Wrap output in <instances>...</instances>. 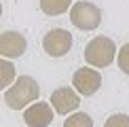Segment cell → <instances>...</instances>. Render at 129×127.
<instances>
[{
    "instance_id": "6da1fadb",
    "label": "cell",
    "mask_w": 129,
    "mask_h": 127,
    "mask_svg": "<svg viewBox=\"0 0 129 127\" xmlns=\"http://www.w3.org/2000/svg\"><path fill=\"white\" fill-rule=\"evenodd\" d=\"M40 95V87L36 83V78L32 76H19L15 78V83L4 91V102L9 108L13 110H23L28 108L32 102H36Z\"/></svg>"
},
{
    "instance_id": "5b68a950",
    "label": "cell",
    "mask_w": 129,
    "mask_h": 127,
    "mask_svg": "<svg viewBox=\"0 0 129 127\" xmlns=\"http://www.w3.org/2000/svg\"><path fill=\"white\" fill-rule=\"evenodd\" d=\"M102 87V74L95 68H78L72 76V89L78 95H93Z\"/></svg>"
},
{
    "instance_id": "30bf717a",
    "label": "cell",
    "mask_w": 129,
    "mask_h": 127,
    "mask_svg": "<svg viewBox=\"0 0 129 127\" xmlns=\"http://www.w3.org/2000/svg\"><path fill=\"white\" fill-rule=\"evenodd\" d=\"M15 78H17L15 66H13L9 59L0 57V91H2V89H9L11 85L15 83Z\"/></svg>"
},
{
    "instance_id": "52a82bcc",
    "label": "cell",
    "mask_w": 129,
    "mask_h": 127,
    "mask_svg": "<svg viewBox=\"0 0 129 127\" xmlns=\"http://www.w3.org/2000/svg\"><path fill=\"white\" fill-rule=\"evenodd\" d=\"M23 121L30 127H49L53 123V106L49 102H32L23 108Z\"/></svg>"
},
{
    "instance_id": "7a4b0ae2",
    "label": "cell",
    "mask_w": 129,
    "mask_h": 127,
    "mask_svg": "<svg viewBox=\"0 0 129 127\" xmlns=\"http://www.w3.org/2000/svg\"><path fill=\"white\" fill-rule=\"evenodd\" d=\"M116 57V45L108 36H95L85 47V61L91 68H106Z\"/></svg>"
},
{
    "instance_id": "7c38bea8",
    "label": "cell",
    "mask_w": 129,
    "mask_h": 127,
    "mask_svg": "<svg viewBox=\"0 0 129 127\" xmlns=\"http://www.w3.org/2000/svg\"><path fill=\"white\" fill-rule=\"evenodd\" d=\"M104 127H129V114H125V112L110 114L108 119H106Z\"/></svg>"
},
{
    "instance_id": "3957f363",
    "label": "cell",
    "mask_w": 129,
    "mask_h": 127,
    "mask_svg": "<svg viewBox=\"0 0 129 127\" xmlns=\"http://www.w3.org/2000/svg\"><path fill=\"white\" fill-rule=\"evenodd\" d=\"M70 21L74 23V28L91 32L100 28L102 23V11L95 7L93 2H74L70 7Z\"/></svg>"
},
{
    "instance_id": "ba28073f",
    "label": "cell",
    "mask_w": 129,
    "mask_h": 127,
    "mask_svg": "<svg viewBox=\"0 0 129 127\" xmlns=\"http://www.w3.org/2000/svg\"><path fill=\"white\" fill-rule=\"evenodd\" d=\"M28 49V40H25L23 34L15 30L2 32L0 34V55L7 57V59H15V57H21Z\"/></svg>"
},
{
    "instance_id": "277c9868",
    "label": "cell",
    "mask_w": 129,
    "mask_h": 127,
    "mask_svg": "<svg viewBox=\"0 0 129 127\" xmlns=\"http://www.w3.org/2000/svg\"><path fill=\"white\" fill-rule=\"evenodd\" d=\"M42 49L51 57H63L72 49V34L63 28H53L42 38Z\"/></svg>"
},
{
    "instance_id": "4fadbf2b",
    "label": "cell",
    "mask_w": 129,
    "mask_h": 127,
    "mask_svg": "<svg viewBox=\"0 0 129 127\" xmlns=\"http://www.w3.org/2000/svg\"><path fill=\"white\" fill-rule=\"evenodd\" d=\"M116 61H119V68H121V72H125L127 76H129V42H125V45L121 47V51H119V57H116Z\"/></svg>"
},
{
    "instance_id": "9c48e42d",
    "label": "cell",
    "mask_w": 129,
    "mask_h": 127,
    "mask_svg": "<svg viewBox=\"0 0 129 127\" xmlns=\"http://www.w3.org/2000/svg\"><path fill=\"white\" fill-rule=\"evenodd\" d=\"M72 0H40V11L49 17H55V15H63L70 9Z\"/></svg>"
},
{
    "instance_id": "5bb4252c",
    "label": "cell",
    "mask_w": 129,
    "mask_h": 127,
    "mask_svg": "<svg viewBox=\"0 0 129 127\" xmlns=\"http://www.w3.org/2000/svg\"><path fill=\"white\" fill-rule=\"evenodd\" d=\"M0 17H2V2H0Z\"/></svg>"
},
{
    "instance_id": "8fae6325",
    "label": "cell",
    "mask_w": 129,
    "mask_h": 127,
    "mask_svg": "<svg viewBox=\"0 0 129 127\" xmlns=\"http://www.w3.org/2000/svg\"><path fill=\"white\" fill-rule=\"evenodd\" d=\"M63 127H93V119L87 112H74L63 121Z\"/></svg>"
},
{
    "instance_id": "8992f818",
    "label": "cell",
    "mask_w": 129,
    "mask_h": 127,
    "mask_svg": "<svg viewBox=\"0 0 129 127\" xmlns=\"http://www.w3.org/2000/svg\"><path fill=\"white\" fill-rule=\"evenodd\" d=\"M49 104L53 106L57 114H70L74 110H78L80 106V95L74 91L72 87H59L51 93V100Z\"/></svg>"
}]
</instances>
